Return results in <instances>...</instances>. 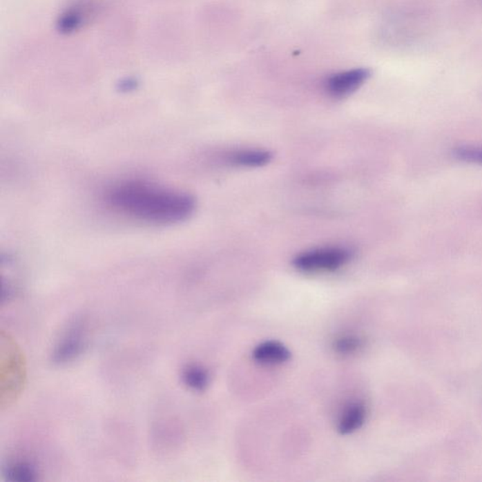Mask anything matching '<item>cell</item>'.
I'll list each match as a JSON object with an SVG mask.
<instances>
[{"label": "cell", "instance_id": "6da1fadb", "mask_svg": "<svg viewBox=\"0 0 482 482\" xmlns=\"http://www.w3.org/2000/svg\"><path fill=\"white\" fill-rule=\"evenodd\" d=\"M108 200L122 213L154 224L185 221L195 209V201L189 194L141 181L114 186Z\"/></svg>", "mask_w": 482, "mask_h": 482}, {"label": "cell", "instance_id": "7a4b0ae2", "mask_svg": "<svg viewBox=\"0 0 482 482\" xmlns=\"http://www.w3.org/2000/svg\"><path fill=\"white\" fill-rule=\"evenodd\" d=\"M351 258V251L343 247H324L305 251L294 259L295 268L305 272L334 271Z\"/></svg>", "mask_w": 482, "mask_h": 482}, {"label": "cell", "instance_id": "3957f363", "mask_svg": "<svg viewBox=\"0 0 482 482\" xmlns=\"http://www.w3.org/2000/svg\"><path fill=\"white\" fill-rule=\"evenodd\" d=\"M87 326L82 318L70 322L62 331L51 352V361L56 365H66L75 361L87 347Z\"/></svg>", "mask_w": 482, "mask_h": 482}, {"label": "cell", "instance_id": "277c9868", "mask_svg": "<svg viewBox=\"0 0 482 482\" xmlns=\"http://www.w3.org/2000/svg\"><path fill=\"white\" fill-rule=\"evenodd\" d=\"M369 69L357 68L338 73L329 77L325 87L331 97L342 98L348 97L359 89L370 77Z\"/></svg>", "mask_w": 482, "mask_h": 482}, {"label": "cell", "instance_id": "5b68a950", "mask_svg": "<svg viewBox=\"0 0 482 482\" xmlns=\"http://www.w3.org/2000/svg\"><path fill=\"white\" fill-rule=\"evenodd\" d=\"M291 354L278 341H266L259 344L253 351V359L264 365H279L289 361Z\"/></svg>", "mask_w": 482, "mask_h": 482}, {"label": "cell", "instance_id": "8992f818", "mask_svg": "<svg viewBox=\"0 0 482 482\" xmlns=\"http://www.w3.org/2000/svg\"><path fill=\"white\" fill-rule=\"evenodd\" d=\"M4 476L10 481H36L39 479V470L35 463L28 459L17 458L5 466Z\"/></svg>", "mask_w": 482, "mask_h": 482}, {"label": "cell", "instance_id": "52a82bcc", "mask_svg": "<svg viewBox=\"0 0 482 482\" xmlns=\"http://www.w3.org/2000/svg\"><path fill=\"white\" fill-rule=\"evenodd\" d=\"M367 410L364 404L355 403L345 409L338 424V431L346 435L356 432L365 423Z\"/></svg>", "mask_w": 482, "mask_h": 482}, {"label": "cell", "instance_id": "ba28073f", "mask_svg": "<svg viewBox=\"0 0 482 482\" xmlns=\"http://www.w3.org/2000/svg\"><path fill=\"white\" fill-rule=\"evenodd\" d=\"M183 383L190 389L201 392L206 389L209 385V374L202 365H186L181 373Z\"/></svg>", "mask_w": 482, "mask_h": 482}, {"label": "cell", "instance_id": "9c48e42d", "mask_svg": "<svg viewBox=\"0 0 482 482\" xmlns=\"http://www.w3.org/2000/svg\"><path fill=\"white\" fill-rule=\"evenodd\" d=\"M271 160V154L264 150H242L233 153L230 162L242 167H261Z\"/></svg>", "mask_w": 482, "mask_h": 482}, {"label": "cell", "instance_id": "30bf717a", "mask_svg": "<svg viewBox=\"0 0 482 482\" xmlns=\"http://www.w3.org/2000/svg\"><path fill=\"white\" fill-rule=\"evenodd\" d=\"M84 21V14L81 9L75 7L72 8L59 17L58 22V30L64 35L75 32L79 30Z\"/></svg>", "mask_w": 482, "mask_h": 482}, {"label": "cell", "instance_id": "8fae6325", "mask_svg": "<svg viewBox=\"0 0 482 482\" xmlns=\"http://www.w3.org/2000/svg\"><path fill=\"white\" fill-rule=\"evenodd\" d=\"M363 347V340L359 336H341L336 339L334 343V349L336 352L342 355H349L358 351Z\"/></svg>", "mask_w": 482, "mask_h": 482}, {"label": "cell", "instance_id": "7c38bea8", "mask_svg": "<svg viewBox=\"0 0 482 482\" xmlns=\"http://www.w3.org/2000/svg\"><path fill=\"white\" fill-rule=\"evenodd\" d=\"M456 159L462 162L482 164V148L475 146H461L453 151Z\"/></svg>", "mask_w": 482, "mask_h": 482}]
</instances>
